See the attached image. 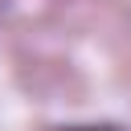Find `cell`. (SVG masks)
Here are the masks:
<instances>
[{
  "instance_id": "cell-1",
  "label": "cell",
  "mask_w": 131,
  "mask_h": 131,
  "mask_svg": "<svg viewBox=\"0 0 131 131\" xmlns=\"http://www.w3.org/2000/svg\"><path fill=\"white\" fill-rule=\"evenodd\" d=\"M66 131H115V127H66Z\"/></svg>"
}]
</instances>
